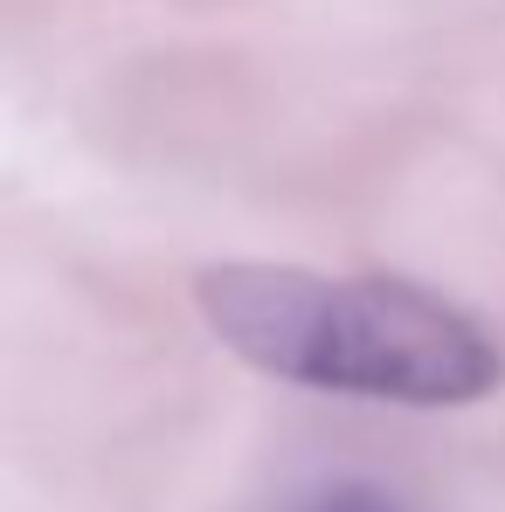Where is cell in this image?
I'll list each match as a JSON object with an SVG mask.
<instances>
[{"instance_id":"cell-2","label":"cell","mask_w":505,"mask_h":512,"mask_svg":"<svg viewBox=\"0 0 505 512\" xmlns=\"http://www.w3.org/2000/svg\"><path fill=\"white\" fill-rule=\"evenodd\" d=\"M277 512H409L395 492L381 485H360V478H326V485H305L291 499H277Z\"/></svg>"},{"instance_id":"cell-1","label":"cell","mask_w":505,"mask_h":512,"mask_svg":"<svg viewBox=\"0 0 505 512\" xmlns=\"http://www.w3.org/2000/svg\"><path fill=\"white\" fill-rule=\"evenodd\" d=\"M208 333L243 353L250 367L360 395V402H409L457 409L505 381L492 333L429 298L402 277H319L291 263H222L194 284Z\"/></svg>"}]
</instances>
